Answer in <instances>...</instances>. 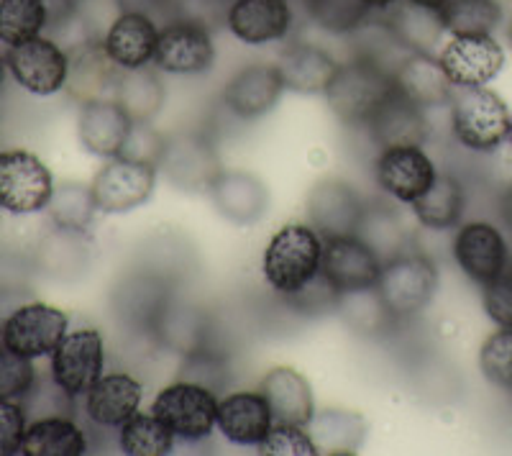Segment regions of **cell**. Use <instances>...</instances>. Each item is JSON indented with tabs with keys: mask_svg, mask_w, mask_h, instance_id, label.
<instances>
[{
	"mask_svg": "<svg viewBox=\"0 0 512 456\" xmlns=\"http://www.w3.org/2000/svg\"><path fill=\"white\" fill-rule=\"evenodd\" d=\"M395 93V72L367 54L351 52L338 65L336 77L326 90V103L338 121L349 129H367L384 100Z\"/></svg>",
	"mask_w": 512,
	"mask_h": 456,
	"instance_id": "obj_1",
	"label": "cell"
},
{
	"mask_svg": "<svg viewBox=\"0 0 512 456\" xmlns=\"http://www.w3.org/2000/svg\"><path fill=\"white\" fill-rule=\"evenodd\" d=\"M323 236L310 223H285L267 241L262 254V272L274 293L287 298L303 290L320 275L323 264Z\"/></svg>",
	"mask_w": 512,
	"mask_h": 456,
	"instance_id": "obj_2",
	"label": "cell"
},
{
	"mask_svg": "<svg viewBox=\"0 0 512 456\" xmlns=\"http://www.w3.org/2000/svg\"><path fill=\"white\" fill-rule=\"evenodd\" d=\"M374 290H377L392 323L413 321L433 303L438 293L436 262L428 254L410 246V249L384 262Z\"/></svg>",
	"mask_w": 512,
	"mask_h": 456,
	"instance_id": "obj_3",
	"label": "cell"
},
{
	"mask_svg": "<svg viewBox=\"0 0 512 456\" xmlns=\"http://www.w3.org/2000/svg\"><path fill=\"white\" fill-rule=\"evenodd\" d=\"M510 118L505 100L487 85L456 88L451 100V134L469 152H497L510 134Z\"/></svg>",
	"mask_w": 512,
	"mask_h": 456,
	"instance_id": "obj_4",
	"label": "cell"
},
{
	"mask_svg": "<svg viewBox=\"0 0 512 456\" xmlns=\"http://www.w3.org/2000/svg\"><path fill=\"white\" fill-rule=\"evenodd\" d=\"M157 170L182 193H210L216 177L221 175V157L216 144L205 131H177L162 139Z\"/></svg>",
	"mask_w": 512,
	"mask_h": 456,
	"instance_id": "obj_5",
	"label": "cell"
},
{
	"mask_svg": "<svg viewBox=\"0 0 512 456\" xmlns=\"http://www.w3.org/2000/svg\"><path fill=\"white\" fill-rule=\"evenodd\" d=\"M218 392L192 380H177L162 387L152 400V413L187 444L205 441L218 428Z\"/></svg>",
	"mask_w": 512,
	"mask_h": 456,
	"instance_id": "obj_6",
	"label": "cell"
},
{
	"mask_svg": "<svg viewBox=\"0 0 512 456\" xmlns=\"http://www.w3.org/2000/svg\"><path fill=\"white\" fill-rule=\"evenodd\" d=\"M159 170L154 162L139 157H113L95 172L90 190L100 213L121 216L131 213L152 200L157 190Z\"/></svg>",
	"mask_w": 512,
	"mask_h": 456,
	"instance_id": "obj_7",
	"label": "cell"
},
{
	"mask_svg": "<svg viewBox=\"0 0 512 456\" xmlns=\"http://www.w3.org/2000/svg\"><path fill=\"white\" fill-rule=\"evenodd\" d=\"M52 193V172L34 152L26 149L0 152V211L13 216L47 211Z\"/></svg>",
	"mask_w": 512,
	"mask_h": 456,
	"instance_id": "obj_8",
	"label": "cell"
},
{
	"mask_svg": "<svg viewBox=\"0 0 512 456\" xmlns=\"http://www.w3.org/2000/svg\"><path fill=\"white\" fill-rule=\"evenodd\" d=\"M216 65V39L213 29L190 21V18H169L159 26L154 67L175 77L205 75Z\"/></svg>",
	"mask_w": 512,
	"mask_h": 456,
	"instance_id": "obj_9",
	"label": "cell"
},
{
	"mask_svg": "<svg viewBox=\"0 0 512 456\" xmlns=\"http://www.w3.org/2000/svg\"><path fill=\"white\" fill-rule=\"evenodd\" d=\"M70 316L49 303H21L3 318L0 341L21 357H52L59 341L67 336Z\"/></svg>",
	"mask_w": 512,
	"mask_h": 456,
	"instance_id": "obj_10",
	"label": "cell"
},
{
	"mask_svg": "<svg viewBox=\"0 0 512 456\" xmlns=\"http://www.w3.org/2000/svg\"><path fill=\"white\" fill-rule=\"evenodd\" d=\"M52 380L72 400L85 398L90 387L105 375V341L98 328L67 331L49 357Z\"/></svg>",
	"mask_w": 512,
	"mask_h": 456,
	"instance_id": "obj_11",
	"label": "cell"
},
{
	"mask_svg": "<svg viewBox=\"0 0 512 456\" xmlns=\"http://www.w3.org/2000/svg\"><path fill=\"white\" fill-rule=\"evenodd\" d=\"M6 62L18 88H24L26 93L49 98L67 88L70 54L49 36L41 34L18 47H11L6 52Z\"/></svg>",
	"mask_w": 512,
	"mask_h": 456,
	"instance_id": "obj_12",
	"label": "cell"
},
{
	"mask_svg": "<svg viewBox=\"0 0 512 456\" xmlns=\"http://www.w3.org/2000/svg\"><path fill=\"white\" fill-rule=\"evenodd\" d=\"M436 177V162L420 144L379 149L377 162H374V180L379 190L395 203L413 205L431 190Z\"/></svg>",
	"mask_w": 512,
	"mask_h": 456,
	"instance_id": "obj_13",
	"label": "cell"
},
{
	"mask_svg": "<svg viewBox=\"0 0 512 456\" xmlns=\"http://www.w3.org/2000/svg\"><path fill=\"white\" fill-rule=\"evenodd\" d=\"M382 257L361 236H338L323 244L320 275L331 282L341 298L374 290L382 275Z\"/></svg>",
	"mask_w": 512,
	"mask_h": 456,
	"instance_id": "obj_14",
	"label": "cell"
},
{
	"mask_svg": "<svg viewBox=\"0 0 512 456\" xmlns=\"http://www.w3.org/2000/svg\"><path fill=\"white\" fill-rule=\"evenodd\" d=\"M438 62L454 88H484L505 67V49L495 34L451 36L438 52Z\"/></svg>",
	"mask_w": 512,
	"mask_h": 456,
	"instance_id": "obj_15",
	"label": "cell"
},
{
	"mask_svg": "<svg viewBox=\"0 0 512 456\" xmlns=\"http://www.w3.org/2000/svg\"><path fill=\"white\" fill-rule=\"evenodd\" d=\"M367 200L346 180L328 177L308 193V223L326 239L356 236L367 213Z\"/></svg>",
	"mask_w": 512,
	"mask_h": 456,
	"instance_id": "obj_16",
	"label": "cell"
},
{
	"mask_svg": "<svg viewBox=\"0 0 512 456\" xmlns=\"http://www.w3.org/2000/svg\"><path fill=\"white\" fill-rule=\"evenodd\" d=\"M223 26L246 47H269L290 39L295 8L290 0H231Z\"/></svg>",
	"mask_w": 512,
	"mask_h": 456,
	"instance_id": "obj_17",
	"label": "cell"
},
{
	"mask_svg": "<svg viewBox=\"0 0 512 456\" xmlns=\"http://www.w3.org/2000/svg\"><path fill=\"white\" fill-rule=\"evenodd\" d=\"M285 90L282 72L274 62H249L228 77L223 106L239 121H259L280 103Z\"/></svg>",
	"mask_w": 512,
	"mask_h": 456,
	"instance_id": "obj_18",
	"label": "cell"
},
{
	"mask_svg": "<svg viewBox=\"0 0 512 456\" xmlns=\"http://www.w3.org/2000/svg\"><path fill=\"white\" fill-rule=\"evenodd\" d=\"M136 121L116 98L82 103L77 113V136L85 152L100 159L121 157L134 136Z\"/></svg>",
	"mask_w": 512,
	"mask_h": 456,
	"instance_id": "obj_19",
	"label": "cell"
},
{
	"mask_svg": "<svg viewBox=\"0 0 512 456\" xmlns=\"http://www.w3.org/2000/svg\"><path fill=\"white\" fill-rule=\"evenodd\" d=\"M70 54V75H67V95L75 103L116 98L121 67L108 57L103 39H80L67 49Z\"/></svg>",
	"mask_w": 512,
	"mask_h": 456,
	"instance_id": "obj_20",
	"label": "cell"
},
{
	"mask_svg": "<svg viewBox=\"0 0 512 456\" xmlns=\"http://www.w3.org/2000/svg\"><path fill=\"white\" fill-rule=\"evenodd\" d=\"M454 259L466 277L477 285L495 280L510 264L507 241L497 226L487 221H469L454 236Z\"/></svg>",
	"mask_w": 512,
	"mask_h": 456,
	"instance_id": "obj_21",
	"label": "cell"
},
{
	"mask_svg": "<svg viewBox=\"0 0 512 456\" xmlns=\"http://www.w3.org/2000/svg\"><path fill=\"white\" fill-rule=\"evenodd\" d=\"M159 21L144 13L118 11L111 26L105 29L103 47L108 57L116 62L121 70H141V67L154 65L159 41Z\"/></svg>",
	"mask_w": 512,
	"mask_h": 456,
	"instance_id": "obj_22",
	"label": "cell"
},
{
	"mask_svg": "<svg viewBox=\"0 0 512 456\" xmlns=\"http://www.w3.org/2000/svg\"><path fill=\"white\" fill-rule=\"evenodd\" d=\"M274 65L280 67L285 88L292 93L326 95L341 62L313 41L292 39L287 41Z\"/></svg>",
	"mask_w": 512,
	"mask_h": 456,
	"instance_id": "obj_23",
	"label": "cell"
},
{
	"mask_svg": "<svg viewBox=\"0 0 512 456\" xmlns=\"http://www.w3.org/2000/svg\"><path fill=\"white\" fill-rule=\"evenodd\" d=\"M272 426V410L259 390H236L218 400V431L231 444L256 449Z\"/></svg>",
	"mask_w": 512,
	"mask_h": 456,
	"instance_id": "obj_24",
	"label": "cell"
},
{
	"mask_svg": "<svg viewBox=\"0 0 512 456\" xmlns=\"http://www.w3.org/2000/svg\"><path fill=\"white\" fill-rule=\"evenodd\" d=\"M85 416L100 428H121L136 416L144 400V385L128 372H108L85 395Z\"/></svg>",
	"mask_w": 512,
	"mask_h": 456,
	"instance_id": "obj_25",
	"label": "cell"
},
{
	"mask_svg": "<svg viewBox=\"0 0 512 456\" xmlns=\"http://www.w3.org/2000/svg\"><path fill=\"white\" fill-rule=\"evenodd\" d=\"M208 195L216 211L233 226H251L269 208L267 185L244 170H223Z\"/></svg>",
	"mask_w": 512,
	"mask_h": 456,
	"instance_id": "obj_26",
	"label": "cell"
},
{
	"mask_svg": "<svg viewBox=\"0 0 512 456\" xmlns=\"http://www.w3.org/2000/svg\"><path fill=\"white\" fill-rule=\"evenodd\" d=\"M256 390L262 392L264 400H267L274 423H292V426L308 428V423L318 413L308 377L300 375L292 367H272Z\"/></svg>",
	"mask_w": 512,
	"mask_h": 456,
	"instance_id": "obj_27",
	"label": "cell"
},
{
	"mask_svg": "<svg viewBox=\"0 0 512 456\" xmlns=\"http://www.w3.org/2000/svg\"><path fill=\"white\" fill-rule=\"evenodd\" d=\"M395 88L397 93L413 100L415 106L423 108V111L448 106L456 93V88L443 72L441 62H438V54L420 52L408 54L397 65Z\"/></svg>",
	"mask_w": 512,
	"mask_h": 456,
	"instance_id": "obj_28",
	"label": "cell"
},
{
	"mask_svg": "<svg viewBox=\"0 0 512 456\" xmlns=\"http://www.w3.org/2000/svg\"><path fill=\"white\" fill-rule=\"evenodd\" d=\"M367 131L379 149L402 147V144H420L423 147L428 139V118L423 108H418L413 100L395 93L384 100L372 121L367 123Z\"/></svg>",
	"mask_w": 512,
	"mask_h": 456,
	"instance_id": "obj_29",
	"label": "cell"
},
{
	"mask_svg": "<svg viewBox=\"0 0 512 456\" xmlns=\"http://www.w3.org/2000/svg\"><path fill=\"white\" fill-rule=\"evenodd\" d=\"M382 18L408 52L436 54L438 41L446 34L441 11L415 6L410 0H400L392 11L382 13Z\"/></svg>",
	"mask_w": 512,
	"mask_h": 456,
	"instance_id": "obj_30",
	"label": "cell"
},
{
	"mask_svg": "<svg viewBox=\"0 0 512 456\" xmlns=\"http://www.w3.org/2000/svg\"><path fill=\"white\" fill-rule=\"evenodd\" d=\"M308 433L318 454L351 456L359 451L361 441L367 436V421L344 408L318 410L308 423Z\"/></svg>",
	"mask_w": 512,
	"mask_h": 456,
	"instance_id": "obj_31",
	"label": "cell"
},
{
	"mask_svg": "<svg viewBox=\"0 0 512 456\" xmlns=\"http://www.w3.org/2000/svg\"><path fill=\"white\" fill-rule=\"evenodd\" d=\"M26 456H82L88 454V436L70 416L34 418L26 426Z\"/></svg>",
	"mask_w": 512,
	"mask_h": 456,
	"instance_id": "obj_32",
	"label": "cell"
},
{
	"mask_svg": "<svg viewBox=\"0 0 512 456\" xmlns=\"http://www.w3.org/2000/svg\"><path fill=\"white\" fill-rule=\"evenodd\" d=\"M413 216L420 226L431 228V231H448L456 228L464 218L466 211V193L459 177L448 175V172H438L436 182L423 198L415 200Z\"/></svg>",
	"mask_w": 512,
	"mask_h": 456,
	"instance_id": "obj_33",
	"label": "cell"
},
{
	"mask_svg": "<svg viewBox=\"0 0 512 456\" xmlns=\"http://www.w3.org/2000/svg\"><path fill=\"white\" fill-rule=\"evenodd\" d=\"M164 98H167V88L154 65L121 72L116 100L136 123H152L162 111Z\"/></svg>",
	"mask_w": 512,
	"mask_h": 456,
	"instance_id": "obj_34",
	"label": "cell"
},
{
	"mask_svg": "<svg viewBox=\"0 0 512 456\" xmlns=\"http://www.w3.org/2000/svg\"><path fill=\"white\" fill-rule=\"evenodd\" d=\"M47 213L57 228L75 231V234H88V228L93 226L95 213H98V205H95L90 185H82V182H62V185H54Z\"/></svg>",
	"mask_w": 512,
	"mask_h": 456,
	"instance_id": "obj_35",
	"label": "cell"
},
{
	"mask_svg": "<svg viewBox=\"0 0 512 456\" xmlns=\"http://www.w3.org/2000/svg\"><path fill=\"white\" fill-rule=\"evenodd\" d=\"M308 21L320 31L336 36H354L377 13L364 0H300Z\"/></svg>",
	"mask_w": 512,
	"mask_h": 456,
	"instance_id": "obj_36",
	"label": "cell"
},
{
	"mask_svg": "<svg viewBox=\"0 0 512 456\" xmlns=\"http://www.w3.org/2000/svg\"><path fill=\"white\" fill-rule=\"evenodd\" d=\"M118 444L126 456H167L175 449V436L154 413H136L118 428Z\"/></svg>",
	"mask_w": 512,
	"mask_h": 456,
	"instance_id": "obj_37",
	"label": "cell"
},
{
	"mask_svg": "<svg viewBox=\"0 0 512 456\" xmlns=\"http://www.w3.org/2000/svg\"><path fill=\"white\" fill-rule=\"evenodd\" d=\"M49 29L44 0H0V44L8 49L36 39Z\"/></svg>",
	"mask_w": 512,
	"mask_h": 456,
	"instance_id": "obj_38",
	"label": "cell"
},
{
	"mask_svg": "<svg viewBox=\"0 0 512 456\" xmlns=\"http://www.w3.org/2000/svg\"><path fill=\"white\" fill-rule=\"evenodd\" d=\"M446 34H495L502 21V6L497 0H448L441 11Z\"/></svg>",
	"mask_w": 512,
	"mask_h": 456,
	"instance_id": "obj_39",
	"label": "cell"
},
{
	"mask_svg": "<svg viewBox=\"0 0 512 456\" xmlns=\"http://www.w3.org/2000/svg\"><path fill=\"white\" fill-rule=\"evenodd\" d=\"M361 239L372 246L374 252L382 257V262L397 257L400 252L410 249L408 246V234L402 228L400 218L387 208V205H367V213H364V221L359 226Z\"/></svg>",
	"mask_w": 512,
	"mask_h": 456,
	"instance_id": "obj_40",
	"label": "cell"
},
{
	"mask_svg": "<svg viewBox=\"0 0 512 456\" xmlns=\"http://www.w3.org/2000/svg\"><path fill=\"white\" fill-rule=\"evenodd\" d=\"M479 369L489 385L512 390V328H497L479 349Z\"/></svg>",
	"mask_w": 512,
	"mask_h": 456,
	"instance_id": "obj_41",
	"label": "cell"
},
{
	"mask_svg": "<svg viewBox=\"0 0 512 456\" xmlns=\"http://www.w3.org/2000/svg\"><path fill=\"white\" fill-rule=\"evenodd\" d=\"M36 382L34 359L21 357L16 351L0 346V400H21L29 395Z\"/></svg>",
	"mask_w": 512,
	"mask_h": 456,
	"instance_id": "obj_42",
	"label": "cell"
},
{
	"mask_svg": "<svg viewBox=\"0 0 512 456\" xmlns=\"http://www.w3.org/2000/svg\"><path fill=\"white\" fill-rule=\"evenodd\" d=\"M256 454L262 456H315L313 439L305 426H292V423H274L264 441L256 446Z\"/></svg>",
	"mask_w": 512,
	"mask_h": 456,
	"instance_id": "obj_43",
	"label": "cell"
},
{
	"mask_svg": "<svg viewBox=\"0 0 512 456\" xmlns=\"http://www.w3.org/2000/svg\"><path fill=\"white\" fill-rule=\"evenodd\" d=\"M482 305L489 321L500 328H512V264H507L495 280L482 285Z\"/></svg>",
	"mask_w": 512,
	"mask_h": 456,
	"instance_id": "obj_44",
	"label": "cell"
},
{
	"mask_svg": "<svg viewBox=\"0 0 512 456\" xmlns=\"http://www.w3.org/2000/svg\"><path fill=\"white\" fill-rule=\"evenodd\" d=\"M285 300L290 303V308L295 313H303V316H323V313H331V310L338 308L341 295L333 290L326 277L318 275L303 290H297L295 295H287Z\"/></svg>",
	"mask_w": 512,
	"mask_h": 456,
	"instance_id": "obj_45",
	"label": "cell"
},
{
	"mask_svg": "<svg viewBox=\"0 0 512 456\" xmlns=\"http://www.w3.org/2000/svg\"><path fill=\"white\" fill-rule=\"evenodd\" d=\"M26 426H29V416L24 405L18 400H0V456L21 454Z\"/></svg>",
	"mask_w": 512,
	"mask_h": 456,
	"instance_id": "obj_46",
	"label": "cell"
},
{
	"mask_svg": "<svg viewBox=\"0 0 512 456\" xmlns=\"http://www.w3.org/2000/svg\"><path fill=\"white\" fill-rule=\"evenodd\" d=\"M226 8L228 0H175V16L198 21L208 29H216L226 21Z\"/></svg>",
	"mask_w": 512,
	"mask_h": 456,
	"instance_id": "obj_47",
	"label": "cell"
},
{
	"mask_svg": "<svg viewBox=\"0 0 512 456\" xmlns=\"http://www.w3.org/2000/svg\"><path fill=\"white\" fill-rule=\"evenodd\" d=\"M118 11H131V13H144L157 21H169L175 16V0H116Z\"/></svg>",
	"mask_w": 512,
	"mask_h": 456,
	"instance_id": "obj_48",
	"label": "cell"
},
{
	"mask_svg": "<svg viewBox=\"0 0 512 456\" xmlns=\"http://www.w3.org/2000/svg\"><path fill=\"white\" fill-rule=\"evenodd\" d=\"M82 0H44L49 16V29H64L67 24H72L80 11Z\"/></svg>",
	"mask_w": 512,
	"mask_h": 456,
	"instance_id": "obj_49",
	"label": "cell"
},
{
	"mask_svg": "<svg viewBox=\"0 0 512 456\" xmlns=\"http://www.w3.org/2000/svg\"><path fill=\"white\" fill-rule=\"evenodd\" d=\"M364 3L369 6V11L377 13V16H382V13L392 11V8H395L400 0H364Z\"/></svg>",
	"mask_w": 512,
	"mask_h": 456,
	"instance_id": "obj_50",
	"label": "cell"
},
{
	"mask_svg": "<svg viewBox=\"0 0 512 456\" xmlns=\"http://www.w3.org/2000/svg\"><path fill=\"white\" fill-rule=\"evenodd\" d=\"M502 218H505L512 228V190L510 193H505V198H502Z\"/></svg>",
	"mask_w": 512,
	"mask_h": 456,
	"instance_id": "obj_51",
	"label": "cell"
},
{
	"mask_svg": "<svg viewBox=\"0 0 512 456\" xmlns=\"http://www.w3.org/2000/svg\"><path fill=\"white\" fill-rule=\"evenodd\" d=\"M410 3L423 8H433V11H443V6H446L448 0H410Z\"/></svg>",
	"mask_w": 512,
	"mask_h": 456,
	"instance_id": "obj_52",
	"label": "cell"
},
{
	"mask_svg": "<svg viewBox=\"0 0 512 456\" xmlns=\"http://www.w3.org/2000/svg\"><path fill=\"white\" fill-rule=\"evenodd\" d=\"M8 75V62H6V54H0V88H3V82H6Z\"/></svg>",
	"mask_w": 512,
	"mask_h": 456,
	"instance_id": "obj_53",
	"label": "cell"
},
{
	"mask_svg": "<svg viewBox=\"0 0 512 456\" xmlns=\"http://www.w3.org/2000/svg\"><path fill=\"white\" fill-rule=\"evenodd\" d=\"M507 44H510V49H512V21H510V26H507Z\"/></svg>",
	"mask_w": 512,
	"mask_h": 456,
	"instance_id": "obj_54",
	"label": "cell"
},
{
	"mask_svg": "<svg viewBox=\"0 0 512 456\" xmlns=\"http://www.w3.org/2000/svg\"><path fill=\"white\" fill-rule=\"evenodd\" d=\"M507 141H510V147H512V118H510V134H507Z\"/></svg>",
	"mask_w": 512,
	"mask_h": 456,
	"instance_id": "obj_55",
	"label": "cell"
},
{
	"mask_svg": "<svg viewBox=\"0 0 512 456\" xmlns=\"http://www.w3.org/2000/svg\"><path fill=\"white\" fill-rule=\"evenodd\" d=\"M0 346H3V341H0Z\"/></svg>",
	"mask_w": 512,
	"mask_h": 456,
	"instance_id": "obj_56",
	"label": "cell"
},
{
	"mask_svg": "<svg viewBox=\"0 0 512 456\" xmlns=\"http://www.w3.org/2000/svg\"><path fill=\"white\" fill-rule=\"evenodd\" d=\"M228 3H231V0H228Z\"/></svg>",
	"mask_w": 512,
	"mask_h": 456,
	"instance_id": "obj_57",
	"label": "cell"
}]
</instances>
